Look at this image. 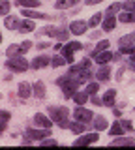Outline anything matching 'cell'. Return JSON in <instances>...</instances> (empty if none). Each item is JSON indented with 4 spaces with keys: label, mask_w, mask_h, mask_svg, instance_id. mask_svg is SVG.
Wrapping results in <instances>:
<instances>
[{
    "label": "cell",
    "mask_w": 135,
    "mask_h": 150,
    "mask_svg": "<svg viewBox=\"0 0 135 150\" xmlns=\"http://www.w3.org/2000/svg\"><path fill=\"white\" fill-rule=\"evenodd\" d=\"M57 84L62 88V96L64 98H73V94L79 90V86L83 84V81H81L79 75L68 71L66 75H62V77L57 79Z\"/></svg>",
    "instance_id": "obj_1"
},
{
    "label": "cell",
    "mask_w": 135,
    "mask_h": 150,
    "mask_svg": "<svg viewBox=\"0 0 135 150\" xmlns=\"http://www.w3.org/2000/svg\"><path fill=\"white\" fill-rule=\"evenodd\" d=\"M47 112H49L51 120H53L54 124L58 126V128L66 129L68 126H69V122H68V116H69L68 107H62V105H49Z\"/></svg>",
    "instance_id": "obj_2"
},
{
    "label": "cell",
    "mask_w": 135,
    "mask_h": 150,
    "mask_svg": "<svg viewBox=\"0 0 135 150\" xmlns=\"http://www.w3.org/2000/svg\"><path fill=\"white\" fill-rule=\"evenodd\" d=\"M4 66H6L10 71L23 73V71H26V69L30 68V62L25 58V56H13V58H8L6 62H4Z\"/></svg>",
    "instance_id": "obj_3"
},
{
    "label": "cell",
    "mask_w": 135,
    "mask_h": 150,
    "mask_svg": "<svg viewBox=\"0 0 135 150\" xmlns=\"http://www.w3.org/2000/svg\"><path fill=\"white\" fill-rule=\"evenodd\" d=\"M51 135V129L47 128H38V129H34V128H28L26 129V133H25V139H23V144H30V143H34V141H40L41 139H45V137H49Z\"/></svg>",
    "instance_id": "obj_4"
},
{
    "label": "cell",
    "mask_w": 135,
    "mask_h": 150,
    "mask_svg": "<svg viewBox=\"0 0 135 150\" xmlns=\"http://www.w3.org/2000/svg\"><path fill=\"white\" fill-rule=\"evenodd\" d=\"M32 49V41H23V43H13V45H8L6 49V56L8 58H13V56H23L26 51Z\"/></svg>",
    "instance_id": "obj_5"
},
{
    "label": "cell",
    "mask_w": 135,
    "mask_h": 150,
    "mask_svg": "<svg viewBox=\"0 0 135 150\" xmlns=\"http://www.w3.org/2000/svg\"><path fill=\"white\" fill-rule=\"evenodd\" d=\"M83 45L81 41H68L66 45H62V56L64 58L68 60V64H73V53H75V51H83Z\"/></svg>",
    "instance_id": "obj_6"
},
{
    "label": "cell",
    "mask_w": 135,
    "mask_h": 150,
    "mask_svg": "<svg viewBox=\"0 0 135 150\" xmlns=\"http://www.w3.org/2000/svg\"><path fill=\"white\" fill-rule=\"evenodd\" d=\"M73 118H75V120H81V122H85V124H88L90 120H94V112L88 111V109H85L83 105H79L77 109L73 111Z\"/></svg>",
    "instance_id": "obj_7"
},
{
    "label": "cell",
    "mask_w": 135,
    "mask_h": 150,
    "mask_svg": "<svg viewBox=\"0 0 135 150\" xmlns=\"http://www.w3.org/2000/svg\"><path fill=\"white\" fill-rule=\"evenodd\" d=\"M21 15H25L26 19H43V21H51L53 19V15H49V13L34 11V8H21Z\"/></svg>",
    "instance_id": "obj_8"
},
{
    "label": "cell",
    "mask_w": 135,
    "mask_h": 150,
    "mask_svg": "<svg viewBox=\"0 0 135 150\" xmlns=\"http://www.w3.org/2000/svg\"><path fill=\"white\" fill-rule=\"evenodd\" d=\"M88 69H92V62H90V58H83V60H81L79 64H73L71 68H69V73L81 75V73L88 71Z\"/></svg>",
    "instance_id": "obj_9"
},
{
    "label": "cell",
    "mask_w": 135,
    "mask_h": 150,
    "mask_svg": "<svg viewBox=\"0 0 135 150\" xmlns=\"http://www.w3.org/2000/svg\"><path fill=\"white\" fill-rule=\"evenodd\" d=\"M100 131H96V133H86V135H81V137H77L75 139V146H85V144H94L98 139H100Z\"/></svg>",
    "instance_id": "obj_10"
},
{
    "label": "cell",
    "mask_w": 135,
    "mask_h": 150,
    "mask_svg": "<svg viewBox=\"0 0 135 150\" xmlns=\"http://www.w3.org/2000/svg\"><path fill=\"white\" fill-rule=\"evenodd\" d=\"M17 96L21 98V100H28L30 96H34V90H32V84L23 81L19 83V86H17Z\"/></svg>",
    "instance_id": "obj_11"
},
{
    "label": "cell",
    "mask_w": 135,
    "mask_h": 150,
    "mask_svg": "<svg viewBox=\"0 0 135 150\" xmlns=\"http://www.w3.org/2000/svg\"><path fill=\"white\" fill-rule=\"evenodd\" d=\"M68 28H69V32H71L73 36H83L86 32V28H88V23H85V21H71Z\"/></svg>",
    "instance_id": "obj_12"
},
{
    "label": "cell",
    "mask_w": 135,
    "mask_h": 150,
    "mask_svg": "<svg viewBox=\"0 0 135 150\" xmlns=\"http://www.w3.org/2000/svg\"><path fill=\"white\" fill-rule=\"evenodd\" d=\"M47 66H51V56H47V54H38L30 62L32 69H41V68H47Z\"/></svg>",
    "instance_id": "obj_13"
},
{
    "label": "cell",
    "mask_w": 135,
    "mask_h": 150,
    "mask_svg": "<svg viewBox=\"0 0 135 150\" xmlns=\"http://www.w3.org/2000/svg\"><path fill=\"white\" fill-rule=\"evenodd\" d=\"M94 77H96V81H100V83L109 81V77H111V68H109V64H101V68L94 73Z\"/></svg>",
    "instance_id": "obj_14"
},
{
    "label": "cell",
    "mask_w": 135,
    "mask_h": 150,
    "mask_svg": "<svg viewBox=\"0 0 135 150\" xmlns=\"http://www.w3.org/2000/svg\"><path fill=\"white\" fill-rule=\"evenodd\" d=\"M32 122H34L38 128H47V129H51V126H53V120L47 118L43 112H38V115H34V120H32Z\"/></svg>",
    "instance_id": "obj_15"
},
{
    "label": "cell",
    "mask_w": 135,
    "mask_h": 150,
    "mask_svg": "<svg viewBox=\"0 0 135 150\" xmlns=\"http://www.w3.org/2000/svg\"><path fill=\"white\" fill-rule=\"evenodd\" d=\"M19 17L17 15H6V19H4V26L8 28V30H13V32H17L19 30Z\"/></svg>",
    "instance_id": "obj_16"
},
{
    "label": "cell",
    "mask_w": 135,
    "mask_h": 150,
    "mask_svg": "<svg viewBox=\"0 0 135 150\" xmlns=\"http://www.w3.org/2000/svg\"><path fill=\"white\" fill-rule=\"evenodd\" d=\"M111 144H113V146H126V144H128V146H133L135 139L133 137H122V135H120V137L111 139Z\"/></svg>",
    "instance_id": "obj_17"
},
{
    "label": "cell",
    "mask_w": 135,
    "mask_h": 150,
    "mask_svg": "<svg viewBox=\"0 0 135 150\" xmlns=\"http://www.w3.org/2000/svg\"><path fill=\"white\" fill-rule=\"evenodd\" d=\"M115 26H116L115 15H105V19L101 21V30H103V32H111V30H115Z\"/></svg>",
    "instance_id": "obj_18"
},
{
    "label": "cell",
    "mask_w": 135,
    "mask_h": 150,
    "mask_svg": "<svg viewBox=\"0 0 135 150\" xmlns=\"http://www.w3.org/2000/svg\"><path fill=\"white\" fill-rule=\"evenodd\" d=\"M32 90H34V96L38 98V100H43L45 96H47V92H45V84L43 81H36L32 84Z\"/></svg>",
    "instance_id": "obj_19"
},
{
    "label": "cell",
    "mask_w": 135,
    "mask_h": 150,
    "mask_svg": "<svg viewBox=\"0 0 135 150\" xmlns=\"http://www.w3.org/2000/svg\"><path fill=\"white\" fill-rule=\"evenodd\" d=\"M103 105H107V107H113L115 105V101H116V90H105V94H103Z\"/></svg>",
    "instance_id": "obj_20"
},
{
    "label": "cell",
    "mask_w": 135,
    "mask_h": 150,
    "mask_svg": "<svg viewBox=\"0 0 135 150\" xmlns=\"http://www.w3.org/2000/svg\"><path fill=\"white\" fill-rule=\"evenodd\" d=\"M92 124H94L96 131H103V129L109 128V124H107V118H105V116H101V115H98L96 118L92 120Z\"/></svg>",
    "instance_id": "obj_21"
},
{
    "label": "cell",
    "mask_w": 135,
    "mask_h": 150,
    "mask_svg": "<svg viewBox=\"0 0 135 150\" xmlns=\"http://www.w3.org/2000/svg\"><path fill=\"white\" fill-rule=\"evenodd\" d=\"M79 2H81V0H57V2H54V8L57 9H69V8L77 6Z\"/></svg>",
    "instance_id": "obj_22"
},
{
    "label": "cell",
    "mask_w": 135,
    "mask_h": 150,
    "mask_svg": "<svg viewBox=\"0 0 135 150\" xmlns=\"http://www.w3.org/2000/svg\"><path fill=\"white\" fill-rule=\"evenodd\" d=\"M94 58H96V62L98 64H109L111 62V60H113V53H111V51L109 49H107V51H103V53H100V54H96L94 56Z\"/></svg>",
    "instance_id": "obj_23"
},
{
    "label": "cell",
    "mask_w": 135,
    "mask_h": 150,
    "mask_svg": "<svg viewBox=\"0 0 135 150\" xmlns=\"http://www.w3.org/2000/svg\"><path fill=\"white\" fill-rule=\"evenodd\" d=\"M69 129L73 131V133H77V135H81L83 131L86 129V124L85 122H81V120H73V122H69V126H68Z\"/></svg>",
    "instance_id": "obj_24"
},
{
    "label": "cell",
    "mask_w": 135,
    "mask_h": 150,
    "mask_svg": "<svg viewBox=\"0 0 135 150\" xmlns=\"http://www.w3.org/2000/svg\"><path fill=\"white\" fill-rule=\"evenodd\" d=\"M124 128H122V124H120V120H115L113 122V126L109 128V133L113 135V137H120V135H124Z\"/></svg>",
    "instance_id": "obj_25"
},
{
    "label": "cell",
    "mask_w": 135,
    "mask_h": 150,
    "mask_svg": "<svg viewBox=\"0 0 135 150\" xmlns=\"http://www.w3.org/2000/svg\"><path fill=\"white\" fill-rule=\"evenodd\" d=\"M32 30H36L34 21H32V19H25V21L19 23V30L17 32H32Z\"/></svg>",
    "instance_id": "obj_26"
},
{
    "label": "cell",
    "mask_w": 135,
    "mask_h": 150,
    "mask_svg": "<svg viewBox=\"0 0 135 150\" xmlns=\"http://www.w3.org/2000/svg\"><path fill=\"white\" fill-rule=\"evenodd\" d=\"M10 118H11V112L10 111H0V133H2V131H6Z\"/></svg>",
    "instance_id": "obj_27"
},
{
    "label": "cell",
    "mask_w": 135,
    "mask_h": 150,
    "mask_svg": "<svg viewBox=\"0 0 135 150\" xmlns=\"http://www.w3.org/2000/svg\"><path fill=\"white\" fill-rule=\"evenodd\" d=\"M109 40H100L98 41V45L94 47V49H92V56H96V54H100V53H103V51H107L109 49Z\"/></svg>",
    "instance_id": "obj_28"
},
{
    "label": "cell",
    "mask_w": 135,
    "mask_h": 150,
    "mask_svg": "<svg viewBox=\"0 0 135 150\" xmlns=\"http://www.w3.org/2000/svg\"><path fill=\"white\" fill-rule=\"evenodd\" d=\"M73 101H75L77 105H85V103L88 101V92L86 90L85 92H83V90H77L75 94H73Z\"/></svg>",
    "instance_id": "obj_29"
},
{
    "label": "cell",
    "mask_w": 135,
    "mask_h": 150,
    "mask_svg": "<svg viewBox=\"0 0 135 150\" xmlns=\"http://www.w3.org/2000/svg\"><path fill=\"white\" fill-rule=\"evenodd\" d=\"M40 4V0H15V6L19 8H38Z\"/></svg>",
    "instance_id": "obj_30"
},
{
    "label": "cell",
    "mask_w": 135,
    "mask_h": 150,
    "mask_svg": "<svg viewBox=\"0 0 135 150\" xmlns=\"http://www.w3.org/2000/svg\"><path fill=\"white\" fill-rule=\"evenodd\" d=\"M101 21H103V13H94V15L90 17V21H88V26L96 28L98 25H101Z\"/></svg>",
    "instance_id": "obj_31"
},
{
    "label": "cell",
    "mask_w": 135,
    "mask_h": 150,
    "mask_svg": "<svg viewBox=\"0 0 135 150\" xmlns=\"http://www.w3.org/2000/svg\"><path fill=\"white\" fill-rule=\"evenodd\" d=\"M68 60L64 56H51V66L53 68H60V66H66Z\"/></svg>",
    "instance_id": "obj_32"
},
{
    "label": "cell",
    "mask_w": 135,
    "mask_h": 150,
    "mask_svg": "<svg viewBox=\"0 0 135 150\" xmlns=\"http://www.w3.org/2000/svg\"><path fill=\"white\" fill-rule=\"evenodd\" d=\"M135 41V32H131V34H128V36H122L118 40V45H131Z\"/></svg>",
    "instance_id": "obj_33"
},
{
    "label": "cell",
    "mask_w": 135,
    "mask_h": 150,
    "mask_svg": "<svg viewBox=\"0 0 135 150\" xmlns=\"http://www.w3.org/2000/svg\"><path fill=\"white\" fill-rule=\"evenodd\" d=\"M122 9V4H118V2H113L109 8H107V11H105V15H116V13Z\"/></svg>",
    "instance_id": "obj_34"
},
{
    "label": "cell",
    "mask_w": 135,
    "mask_h": 150,
    "mask_svg": "<svg viewBox=\"0 0 135 150\" xmlns=\"http://www.w3.org/2000/svg\"><path fill=\"white\" fill-rule=\"evenodd\" d=\"M98 90H100V81H92L86 84V92L88 96H92V94H98Z\"/></svg>",
    "instance_id": "obj_35"
},
{
    "label": "cell",
    "mask_w": 135,
    "mask_h": 150,
    "mask_svg": "<svg viewBox=\"0 0 135 150\" xmlns=\"http://www.w3.org/2000/svg\"><path fill=\"white\" fill-rule=\"evenodd\" d=\"M10 9H11V4L8 0H0V15H10Z\"/></svg>",
    "instance_id": "obj_36"
},
{
    "label": "cell",
    "mask_w": 135,
    "mask_h": 150,
    "mask_svg": "<svg viewBox=\"0 0 135 150\" xmlns=\"http://www.w3.org/2000/svg\"><path fill=\"white\" fill-rule=\"evenodd\" d=\"M118 19L122 23H135V13H129V11H124V13H120Z\"/></svg>",
    "instance_id": "obj_37"
},
{
    "label": "cell",
    "mask_w": 135,
    "mask_h": 150,
    "mask_svg": "<svg viewBox=\"0 0 135 150\" xmlns=\"http://www.w3.org/2000/svg\"><path fill=\"white\" fill-rule=\"evenodd\" d=\"M122 9L124 11H129V13H135V0H126L122 4Z\"/></svg>",
    "instance_id": "obj_38"
},
{
    "label": "cell",
    "mask_w": 135,
    "mask_h": 150,
    "mask_svg": "<svg viewBox=\"0 0 135 150\" xmlns=\"http://www.w3.org/2000/svg\"><path fill=\"white\" fill-rule=\"evenodd\" d=\"M40 144H41V146H54V144H57V139L45 137V139H41V141H40Z\"/></svg>",
    "instance_id": "obj_39"
},
{
    "label": "cell",
    "mask_w": 135,
    "mask_h": 150,
    "mask_svg": "<svg viewBox=\"0 0 135 150\" xmlns=\"http://www.w3.org/2000/svg\"><path fill=\"white\" fill-rule=\"evenodd\" d=\"M90 101L94 103V105H103V100H101L98 94H92V96H90Z\"/></svg>",
    "instance_id": "obj_40"
},
{
    "label": "cell",
    "mask_w": 135,
    "mask_h": 150,
    "mask_svg": "<svg viewBox=\"0 0 135 150\" xmlns=\"http://www.w3.org/2000/svg\"><path fill=\"white\" fill-rule=\"evenodd\" d=\"M120 124H122V128H124V129L133 131V126H131V122H129V120H120Z\"/></svg>",
    "instance_id": "obj_41"
},
{
    "label": "cell",
    "mask_w": 135,
    "mask_h": 150,
    "mask_svg": "<svg viewBox=\"0 0 135 150\" xmlns=\"http://www.w3.org/2000/svg\"><path fill=\"white\" fill-rule=\"evenodd\" d=\"M124 71H126V66H122V68L116 71V81H122V77H124Z\"/></svg>",
    "instance_id": "obj_42"
},
{
    "label": "cell",
    "mask_w": 135,
    "mask_h": 150,
    "mask_svg": "<svg viewBox=\"0 0 135 150\" xmlns=\"http://www.w3.org/2000/svg\"><path fill=\"white\" fill-rule=\"evenodd\" d=\"M100 2H103V0H85L86 6H96V4H100Z\"/></svg>",
    "instance_id": "obj_43"
},
{
    "label": "cell",
    "mask_w": 135,
    "mask_h": 150,
    "mask_svg": "<svg viewBox=\"0 0 135 150\" xmlns=\"http://www.w3.org/2000/svg\"><path fill=\"white\" fill-rule=\"evenodd\" d=\"M47 47H51V43H47V41H41V43H38V49H40V51L47 49Z\"/></svg>",
    "instance_id": "obj_44"
},
{
    "label": "cell",
    "mask_w": 135,
    "mask_h": 150,
    "mask_svg": "<svg viewBox=\"0 0 135 150\" xmlns=\"http://www.w3.org/2000/svg\"><path fill=\"white\" fill-rule=\"evenodd\" d=\"M120 54H122L120 51H118V53H113V62H118V60H120Z\"/></svg>",
    "instance_id": "obj_45"
},
{
    "label": "cell",
    "mask_w": 135,
    "mask_h": 150,
    "mask_svg": "<svg viewBox=\"0 0 135 150\" xmlns=\"http://www.w3.org/2000/svg\"><path fill=\"white\" fill-rule=\"evenodd\" d=\"M100 32H103V30H98V32H92V34H90V38H92V40H96V38H100Z\"/></svg>",
    "instance_id": "obj_46"
},
{
    "label": "cell",
    "mask_w": 135,
    "mask_h": 150,
    "mask_svg": "<svg viewBox=\"0 0 135 150\" xmlns=\"http://www.w3.org/2000/svg\"><path fill=\"white\" fill-rule=\"evenodd\" d=\"M113 112H115V116H120V115H122V111H120V109H113Z\"/></svg>",
    "instance_id": "obj_47"
},
{
    "label": "cell",
    "mask_w": 135,
    "mask_h": 150,
    "mask_svg": "<svg viewBox=\"0 0 135 150\" xmlns=\"http://www.w3.org/2000/svg\"><path fill=\"white\" fill-rule=\"evenodd\" d=\"M129 69H131V71H135V62H129Z\"/></svg>",
    "instance_id": "obj_48"
},
{
    "label": "cell",
    "mask_w": 135,
    "mask_h": 150,
    "mask_svg": "<svg viewBox=\"0 0 135 150\" xmlns=\"http://www.w3.org/2000/svg\"><path fill=\"white\" fill-rule=\"evenodd\" d=\"M0 43H2V34H0Z\"/></svg>",
    "instance_id": "obj_49"
}]
</instances>
